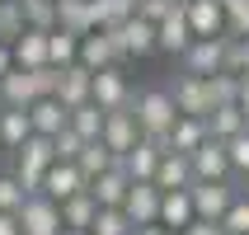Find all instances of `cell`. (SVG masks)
<instances>
[{
	"label": "cell",
	"instance_id": "8fae6325",
	"mask_svg": "<svg viewBox=\"0 0 249 235\" xmlns=\"http://www.w3.org/2000/svg\"><path fill=\"white\" fill-rule=\"evenodd\" d=\"M104 146H108L113 155H123V151H132L137 146V137H141V127H137V113H132V104L127 108H113V113H104Z\"/></svg>",
	"mask_w": 249,
	"mask_h": 235
},
{
	"label": "cell",
	"instance_id": "ab89813d",
	"mask_svg": "<svg viewBox=\"0 0 249 235\" xmlns=\"http://www.w3.org/2000/svg\"><path fill=\"white\" fill-rule=\"evenodd\" d=\"M80 146H85V137L75 132V127H71V118H66V127H61V132L52 137V151H56V160H75V155H80Z\"/></svg>",
	"mask_w": 249,
	"mask_h": 235
},
{
	"label": "cell",
	"instance_id": "3957f363",
	"mask_svg": "<svg viewBox=\"0 0 249 235\" xmlns=\"http://www.w3.org/2000/svg\"><path fill=\"white\" fill-rule=\"evenodd\" d=\"M235 193H240L235 179H193V183H188L193 212H197V217H207V221H221L226 207L235 202Z\"/></svg>",
	"mask_w": 249,
	"mask_h": 235
},
{
	"label": "cell",
	"instance_id": "5b68a950",
	"mask_svg": "<svg viewBox=\"0 0 249 235\" xmlns=\"http://www.w3.org/2000/svg\"><path fill=\"white\" fill-rule=\"evenodd\" d=\"M226 42L231 33H212V38H193L179 52V71H193V75H212V71H226Z\"/></svg>",
	"mask_w": 249,
	"mask_h": 235
},
{
	"label": "cell",
	"instance_id": "4dcf8cb0",
	"mask_svg": "<svg viewBox=\"0 0 249 235\" xmlns=\"http://www.w3.org/2000/svg\"><path fill=\"white\" fill-rule=\"evenodd\" d=\"M47 61H52V66L80 61V38H75L71 28H52V33H47Z\"/></svg>",
	"mask_w": 249,
	"mask_h": 235
},
{
	"label": "cell",
	"instance_id": "d4e9b609",
	"mask_svg": "<svg viewBox=\"0 0 249 235\" xmlns=\"http://www.w3.org/2000/svg\"><path fill=\"white\" fill-rule=\"evenodd\" d=\"M33 132L28 123V108H14V104H0V151L10 155L14 146H24V137Z\"/></svg>",
	"mask_w": 249,
	"mask_h": 235
},
{
	"label": "cell",
	"instance_id": "f546056e",
	"mask_svg": "<svg viewBox=\"0 0 249 235\" xmlns=\"http://www.w3.org/2000/svg\"><path fill=\"white\" fill-rule=\"evenodd\" d=\"M137 14V0H89V19L94 28H118L123 19Z\"/></svg>",
	"mask_w": 249,
	"mask_h": 235
},
{
	"label": "cell",
	"instance_id": "6da1fadb",
	"mask_svg": "<svg viewBox=\"0 0 249 235\" xmlns=\"http://www.w3.org/2000/svg\"><path fill=\"white\" fill-rule=\"evenodd\" d=\"M132 113H137L141 137H155V141L165 137L169 127H174V118H179L169 85H141V90H132Z\"/></svg>",
	"mask_w": 249,
	"mask_h": 235
},
{
	"label": "cell",
	"instance_id": "836d02e7",
	"mask_svg": "<svg viewBox=\"0 0 249 235\" xmlns=\"http://www.w3.org/2000/svg\"><path fill=\"white\" fill-rule=\"evenodd\" d=\"M71 127H75L85 141H89V137H99V132H104V108H99L94 99L75 104V108H71Z\"/></svg>",
	"mask_w": 249,
	"mask_h": 235
},
{
	"label": "cell",
	"instance_id": "9a60e30c",
	"mask_svg": "<svg viewBox=\"0 0 249 235\" xmlns=\"http://www.w3.org/2000/svg\"><path fill=\"white\" fill-rule=\"evenodd\" d=\"M80 188H85L80 165H75V160H52V165H47V174H42V188H38V193H47L52 202H66V198L80 193Z\"/></svg>",
	"mask_w": 249,
	"mask_h": 235
},
{
	"label": "cell",
	"instance_id": "681fc988",
	"mask_svg": "<svg viewBox=\"0 0 249 235\" xmlns=\"http://www.w3.org/2000/svg\"><path fill=\"white\" fill-rule=\"evenodd\" d=\"M240 188H245V193H249V179H240Z\"/></svg>",
	"mask_w": 249,
	"mask_h": 235
},
{
	"label": "cell",
	"instance_id": "60d3db41",
	"mask_svg": "<svg viewBox=\"0 0 249 235\" xmlns=\"http://www.w3.org/2000/svg\"><path fill=\"white\" fill-rule=\"evenodd\" d=\"M226 33L231 38H249V0H235L226 10Z\"/></svg>",
	"mask_w": 249,
	"mask_h": 235
},
{
	"label": "cell",
	"instance_id": "2e32d148",
	"mask_svg": "<svg viewBox=\"0 0 249 235\" xmlns=\"http://www.w3.org/2000/svg\"><path fill=\"white\" fill-rule=\"evenodd\" d=\"M160 141L155 137H137V146L132 151H123L118 155V165L127 169V179H155V165H160Z\"/></svg>",
	"mask_w": 249,
	"mask_h": 235
},
{
	"label": "cell",
	"instance_id": "74e56055",
	"mask_svg": "<svg viewBox=\"0 0 249 235\" xmlns=\"http://www.w3.org/2000/svg\"><path fill=\"white\" fill-rule=\"evenodd\" d=\"M24 5L19 0H0V42H14L19 33H24Z\"/></svg>",
	"mask_w": 249,
	"mask_h": 235
},
{
	"label": "cell",
	"instance_id": "83f0119b",
	"mask_svg": "<svg viewBox=\"0 0 249 235\" xmlns=\"http://www.w3.org/2000/svg\"><path fill=\"white\" fill-rule=\"evenodd\" d=\"M94 212H99L94 193H89V188H80V193H71L66 202H61V226H75V231H89V221H94Z\"/></svg>",
	"mask_w": 249,
	"mask_h": 235
},
{
	"label": "cell",
	"instance_id": "7bdbcfd3",
	"mask_svg": "<svg viewBox=\"0 0 249 235\" xmlns=\"http://www.w3.org/2000/svg\"><path fill=\"white\" fill-rule=\"evenodd\" d=\"M179 235H226V226H221V221H207V217H193Z\"/></svg>",
	"mask_w": 249,
	"mask_h": 235
},
{
	"label": "cell",
	"instance_id": "d6a6232c",
	"mask_svg": "<svg viewBox=\"0 0 249 235\" xmlns=\"http://www.w3.org/2000/svg\"><path fill=\"white\" fill-rule=\"evenodd\" d=\"M202 80H207V99L212 104H240V75L235 71H212Z\"/></svg>",
	"mask_w": 249,
	"mask_h": 235
},
{
	"label": "cell",
	"instance_id": "f1b7e54d",
	"mask_svg": "<svg viewBox=\"0 0 249 235\" xmlns=\"http://www.w3.org/2000/svg\"><path fill=\"white\" fill-rule=\"evenodd\" d=\"M56 28H71L75 38H85L94 19H89V0H56Z\"/></svg>",
	"mask_w": 249,
	"mask_h": 235
},
{
	"label": "cell",
	"instance_id": "4316f807",
	"mask_svg": "<svg viewBox=\"0 0 249 235\" xmlns=\"http://www.w3.org/2000/svg\"><path fill=\"white\" fill-rule=\"evenodd\" d=\"M75 165H80V174H85V183L94 179V174H104V169L108 165H118V155L108 151V146H104V137H89L80 146V155H75Z\"/></svg>",
	"mask_w": 249,
	"mask_h": 235
},
{
	"label": "cell",
	"instance_id": "e575fe53",
	"mask_svg": "<svg viewBox=\"0 0 249 235\" xmlns=\"http://www.w3.org/2000/svg\"><path fill=\"white\" fill-rule=\"evenodd\" d=\"M24 198H28V188L19 183V174L10 165H0V212H19Z\"/></svg>",
	"mask_w": 249,
	"mask_h": 235
},
{
	"label": "cell",
	"instance_id": "b9f144b4",
	"mask_svg": "<svg viewBox=\"0 0 249 235\" xmlns=\"http://www.w3.org/2000/svg\"><path fill=\"white\" fill-rule=\"evenodd\" d=\"M174 5H179V0H137V14H141V19H151V24H160Z\"/></svg>",
	"mask_w": 249,
	"mask_h": 235
},
{
	"label": "cell",
	"instance_id": "7402d4cb",
	"mask_svg": "<svg viewBox=\"0 0 249 235\" xmlns=\"http://www.w3.org/2000/svg\"><path fill=\"white\" fill-rule=\"evenodd\" d=\"M38 99V85H33V71L24 66H10L0 75V104H14V108H28Z\"/></svg>",
	"mask_w": 249,
	"mask_h": 235
},
{
	"label": "cell",
	"instance_id": "cb8c5ba5",
	"mask_svg": "<svg viewBox=\"0 0 249 235\" xmlns=\"http://www.w3.org/2000/svg\"><path fill=\"white\" fill-rule=\"evenodd\" d=\"M245 127H249V113L240 108V104H212L207 108V132L216 141L235 137V132H245Z\"/></svg>",
	"mask_w": 249,
	"mask_h": 235
},
{
	"label": "cell",
	"instance_id": "ac0fdd59",
	"mask_svg": "<svg viewBox=\"0 0 249 235\" xmlns=\"http://www.w3.org/2000/svg\"><path fill=\"white\" fill-rule=\"evenodd\" d=\"M66 118H71V108L56 94H38L28 104V123H33V132H42V137H56V132L66 127Z\"/></svg>",
	"mask_w": 249,
	"mask_h": 235
},
{
	"label": "cell",
	"instance_id": "30bf717a",
	"mask_svg": "<svg viewBox=\"0 0 249 235\" xmlns=\"http://www.w3.org/2000/svg\"><path fill=\"white\" fill-rule=\"evenodd\" d=\"M193 42V28H188V14H183V0L174 5V10L155 24V52H169L174 61H179V52Z\"/></svg>",
	"mask_w": 249,
	"mask_h": 235
},
{
	"label": "cell",
	"instance_id": "c3c4849f",
	"mask_svg": "<svg viewBox=\"0 0 249 235\" xmlns=\"http://www.w3.org/2000/svg\"><path fill=\"white\" fill-rule=\"evenodd\" d=\"M61 235H89V231H75V226H61Z\"/></svg>",
	"mask_w": 249,
	"mask_h": 235
},
{
	"label": "cell",
	"instance_id": "ffe728a7",
	"mask_svg": "<svg viewBox=\"0 0 249 235\" xmlns=\"http://www.w3.org/2000/svg\"><path fill=\"white\" fill-rule=\"evenodd\" d=\"M193 198H188V188H160V217L155 221L169 226V231H183V226L193 221Z\"/></svg>",
	"mask_w": 249,
	"mask_h": 235
},
{
	"label": "cell",
	"instance_id": "bcb514c9",
	"mask_svg": "<svg viewBox=\"0 0 249 235\" xmlns=\"http://www.w3.org/2000/svg\"><path fill=\"white\" fill-rule=\"evenodd\" d=\"M240 108L249 113V71H240Z\"/></svg>",
	"mask_w": 249,
	"mask_h": 235
},
{
	"label": "cell",
	"instance_id": "e0dca14e",
	"mask_svg": "<svg viewBox=\"0 0 249 235\" xmlns=\"http://www.w3.org/2000/svg\"><path fill=\"white\" fill-rule=\"evenodd\" d=\"M183 14H188V28H193V38L226 33V10H221V0H183Z\"/></svg>",
	"mask_w": 249,
	"mask_h": 235
},
{
	"label": "cell",
	"instance_id": "ee69618b",
	"mask_svg": "<svg viewBox=\"0 0 249 235\" xmlns=\"http://www.w3.org/2000/svg\"><path fill=\"white\" fill-rule=\"evenodd\" d=\"M0 235H19V217L14 212H0Z\"/></svg>",
	"mask_w": 249,
	"mask_h": 235
},
{
	"label": "cell",
	"instance_id": "f35d334b",
	"mask_svg": "<svg viewBox=\"0 0 249 235\" xmlns=\"http://www.w3.org/2000/svg\"><path fill=\"white\" fill-rule=\"evenodd\" d=\"M221 226H226V235H249V193H245V188H240V193H235V202L226 207Z\"/></svg>",
	"mask_w": 249,
	"mask_h": 235
},
{
	"label": "cell",
	"instance_id": "603a6c76",
	"mask_svg": "<svg viewBox=\"0 0 249 235\" xmlns=\"http://www.w3.org/2000/svg\"><path fill=\"white\" fill-rule=\"evenodd\" d=\"M10 52H14V66H24V71L47 66V33H42V28H24V33L10 42Z\"/></svg>",
	"mask_w": 249,
	"mask_h": 235
},
{
	"label": "cell",
	"instance_id": "484cf974",
	"mask_svg": "<svg viewBox=\"0 0 249 235\" xmlns=\"http://www.w3.org/2000/svg\"><path fill=\"white\" fill-rule=\"evenodd\" d=\"M193 183V165L183 151H165L155 165V188H188Z\"/></svg>",
	"mask_w": 249,
	"mask_h": 235
},
{
	"label": "cell",
	"instance_id": "9c48e42d",
	"mask_svg": "<svg viewBox=\"0 0 249 235\" xmlns=\"http://www.w3.org/2000/svg\"><path fill=\"white\" fill-rule=\"evenodd\" d=\"M80 61L89 71H99V66H123L127 56L118 47V38H113V28H89L80 38Z\"/></svg>",
	"mask_w": 249,
	"mask_h": 235
},
{
	"label": "cell",
	"instance_id": "44dd1931",
	"mask_svg": "<svg viewBox=\"0 0 249 235\" xmlns=\"http://www.w3.org/2000/svg\"><path fill=\"white\" fill-rule=\"evenodd\" d=\"M89 80H94V71L85 66V61H71V66H61V80H56V99H61L66 108L85 104V99H89Z\"/></svg>",
	"mask_w": 249,
	"mask_h": 235
},
{
	"label": "cell",
	"instance_id": "f6af8a7d",
	"mask_svg": "<svg viewBox=\"0 0 249 235\" xmlns=\"http://www.w3.org/2000/svg\"><path fill=\"white\" fill-rule=\"evenodd\" d=\"M132 235H179V231H169V226H160V221H151V226H137Z\"/></svg>",
	"mask_w": 249,
	"mask_h": 235
},
{
	"label": "cell",
	"instance_id": "52a82bcc",
	"mask_svg": "<svg viewBox=\"0 0 249 235\" xmlns=\"http://www.w3.org/2000/svg\"><path fill=\"white\" fill-rule=\"evenodd\" d=\"M113 38H118V47H123L127 61H146V56L155 52V24H151V19H141V14L123 19V24L113 28Z\"/></svg>",
	"mask_w": 249,
	"mask_h": 235
},
{
	"label": "cell",
	"instance_id": "5bb4252c",
	"mask_svg": "<svg viewBox=\"0 0 249 235\" xmlns=\"http://www.w3.org/2000/svg\"><path fill=\"white\" fill-rule=\"evenodd\" d=\"M188 165H193V179H235V174H231V155H226V141H216V137H207V141H202V146L188 155Z\"/></svg>",
	"mask_w": 249,
	"mask_h": 235
},
{
	"label": "cell",
	"instance_id": "7dc6e473",
	"mask_svg": "<svg viewBox=\"0 0 249 235\" xmlns=\"http://www.w3.org/2000/svg\"><path fill=\"white\" fill-rule=\"evenodd\" d=\"M14 66V52H10V42H0V75Z\"/></svg>",
	"mask_w": 249,
	"mask_h": 235
},
{
	"label": "cell",
	"instance_id": "8d00e7d4",
	"mask_svg": "<svg viewBox=\"0 0 249 235\" xmlns=\"http://www.w3.org/2000/svg\"><path fill=\"white\" fill-rule=\"evenodd\" d=\"M226 155H231V174H235V183L249 179V127L235 132V137H226Z\"/></svg>",
	"mask_w": 249,
	"mask_h": 235
},
{
	"label": "cell",
	"instance_id": "277c9868",
	"mask_svg": "<svg viewBox=\"0 0 249 235\" xmlns=\"http://www.w3.org/2000/svg\"><path fill=\"white\" fill-rule=\"evenodd\" d=\"M19 217V235H61V202H52L47 193H28Z\"/></svg>",
	"mask_w": 249,
	"mask_h": 235
},
{
	"label": "cell",
	"instance_id": "ba28073f",
	"mask_svg": "<svg viewBox=\"0 0 249 235\" xmlns=\"http://www.w3.org/2000/svg\"><path fill=\"white\" fill-rule=\"evenodd\" d=\"M207 137H212V132H207V118H197V113H179L174 127L160 137V151H183V155H193Z\"/></svg>",
	"mask_w": 249,
	"mask_h": 235
},
{
	"label": "cell",
	"instance_id": "8992f818",
	"mask_svg": "<svg viewBox=\"0 0 249 235\" xmlns=\"http://www.w3.org/2000/svg\"><path fill=\"white\" fill-rule=\"evenodd\" d=\"M89 99H94L104 113L127 108V104H132V80H127V71L123 66H99L94 80H89Z\"/></svg>",
	"mask_w": 249,
	"mask_h": 235
},
{
	"label": "cell",
	"instance_id": "7a4b0ae2",
	"mask_svg": "<svg viewBox=\"0 0 249 235\" xmlns=\"http://www.w3.org/2000/svg\"><path fill=\"white\" fill-rule=\"evenodd\" d=\"M52 160H56L52 137H42V132H28L24 146H14V151H10V169L19 174V183H24L28 193H38V188H42V174H47Z\"/></svg>",
	"mask_w": 249,
	"mask_h": 235
},
{
	"label": "cell",
	"instance_id": "d590c367",
	"mask_svg": "<svg viewBox=\"0 0 249 235\" xmlns=\"http://www.w3.org/2000/svg\"><path fill=\"white\" fill-rule=\"evenodd\" d=\"M19 5H24V24L28 28H42V33L56 28V0H19Z\"/></svg>",
	"mask_w": 249,
	"mask_h": 235
},
{
	"label": "cell",
	"instance_id": "d6986e66",
	"mask_svg": "<svg viewBox=\"0 0 249 235\" xmlns=\"http://www.w3.org/2000/svg\"><path fill=\"white\" fill-rule=\"evenodd\" d=\"M85 188L94 193L99 207H123V198H127V188H132V179H127L123 165H108L104 174H94V179L85 183Z\"/></svg>",
	"mask_w": 249,
	"mask_h": 235
},
{
	"label": "cell",
	"instance_id": "7c38bea8",
	"mask_svg": "<svg viewBox=\"0 0 249 235\" xmlns=\"http://www.w3.org/2000/svg\"><path fill=\"white\" fill-rule=\"evenodd\" d=\"M169 94H174V108H179V113H197V118H207V108H212L207 80L193 75V71H179V75L169 80Z\"/></svg>",
	"mask_w": 249,
	"mask_h": 235
},
{
	"label": "cell",
	"instance_id": "1f68e13d",
	"mask_svg": "<svg viewBox=\"0 0 249 235\" xmlns=\"http://www.w3.org/2000/svg\"><path fill=\"white\" fill-rule=\"evenodd\" d=\"M137 226H132V217H127L123 207H99L94 221H89V235H132Z\"/></svg>",
	"mask_w": 249,
	"mask_h": 235
},
{
	"label": "cell",
	"instance_id": "4fadbf2b",
	"mask_svg": "<svg viewBox=\"0 0 249 235\" xmlns=\"http://www.w3.org/2000/svg\"><path fill=\"white\" fill-rule=\"evenodd\" d=\"M123 212L132 217V226H151L160 217V188H155V179H132V188L123 198Z\"/></svg>",
	"mask_w": 249,
	"mask_h": 235
}]
</instances>
